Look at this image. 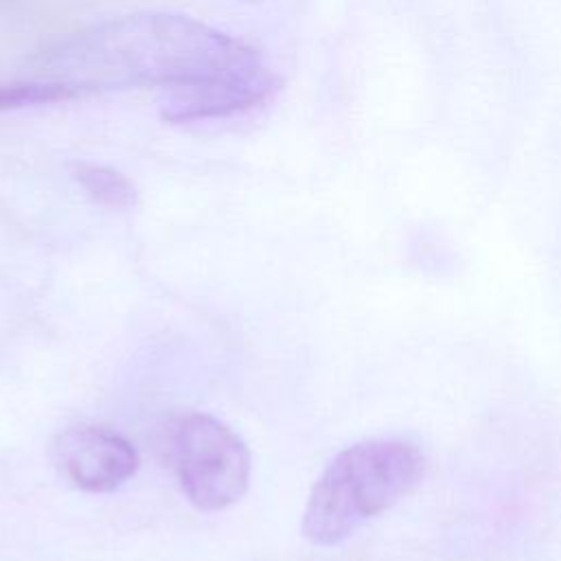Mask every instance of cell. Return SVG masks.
Here are the masks:
<instances>
[{
	"mask_svg": "<svg viewBox=\"0 0 561 561\" xmlns=\"http://www.w3.org/2000/svg\"><path fill=\"white\" fill-rule=\"evenodd\" d=\"M278 88L280 79L263 64L206 81L171 85L160 96V118L173 125L226 118L265 103Z\"/></svg>",
	"mask_w": 561,
	"mask_h": 561,
	"instance_id": "277c9868",
	"label": "cell"
},
{
	"mask_svg": "<svg viewBox=\"0 0 561 561\" xmlns=\"http://www.w3.org/2000/svg\"><path fill=\"white\" fill-rule=\"evenodd\" d=\"M164 451L186 500L199 511H221L248 489L250 451L241 436L206 412L169 423Z\"/></svg>",
	"mask_w": 561,
	"mask_h": 561,
	"instance_id": "3957f363",
	"label": "cell"
},
{
	"mask_svg": "<svg viewBox=\"0 0 561 561\" xmlns=\"http://www.w3.org/2000/svg\"><path fill=\"white\" fill-rule=\"evenodd\" d=\"M248 2H254V0H248Z\"/></svg>",
	"mask_w": 561,
	"mask_h": 561,
	"instance_id": "ba28073f",
	"label": "cell"
},
{
	"mask_svg": "<svg viewBox=\"0 0 561 561\" xmlns=\"http://www.w3.org/2000/svg\"><path fill=\"white\" fill-rule=\"evenodd\" d=\"M68 173L99 206L110 210H127L136 204V186L123 171L110 164L72 160L68 162Z\"/></svg>",
	"mask_w": 561,
	"mask_h": 561,
	"instance_id": "8992f818",
	"label": "cell"
},
{
	"mask_svg": "<svg viewBox=\"0 0 561 561\" xmlns=\"http://www.w3.org/2000/svg\"><path fill=\"white\" fill-rule=\"evenodd\" d=\"M81 96L75 88L50 81V79H15V81H0V112L48 105L59 101H70Z\"/></svg>",
	"mask_w": 561,
	"mask_h": 561,
	"instance_id": "52a82bcc",
	"label": "cell"
},
{
	"mask_svg": "<svg viewBox=\"0 0 561 561\" xmlns=\"http://www.w3.org/2000/svg\"><path fill=\"white\" fill-rule=\"evenodd\" d=\"M261 66L254 48L208 24L175 13H140L70 33L44 46L31 68L37 79L81 96L140 85L171 88Z\"/></svg>",
	"mask_w": 561,
	"mask_h": 561,
	"instance_id": "6da1fadb",
	"label": "cell"
},
{
	"mask_svg": "<svg viewBox=\"0 0 561 561\" xmlns=\"http://www.w3.org/2000/svg\"><path fill=\"white\" fill-rule=\"evenodd\" d=\"M59 473L77 489L107 493L127 482L138 469L134 445L103 425H75L64 430L53 445Z\"/></svg>",
	"mask_w": 561,
	"mask_h": 561,
	"instance_id": "5b68a950",
	"label": "cell"
},
{
	"mask_svg": "<svg viewBox=\"0 0 561 561\" xmlns=\"http://www.w3.org/2000/svg\"><path fill=\"white\" fill-rule=\"evenodd\" d=\"M425 473L423 449L401 436L344 447L318 476L307 497L302 535L335 546L405 497Z\"/></svg>",
	"mask_w": 561,
	"mask_h": 561,
	"instance_id": "7a4b0ae2",
	"label": "cell"
}]
</instances>
